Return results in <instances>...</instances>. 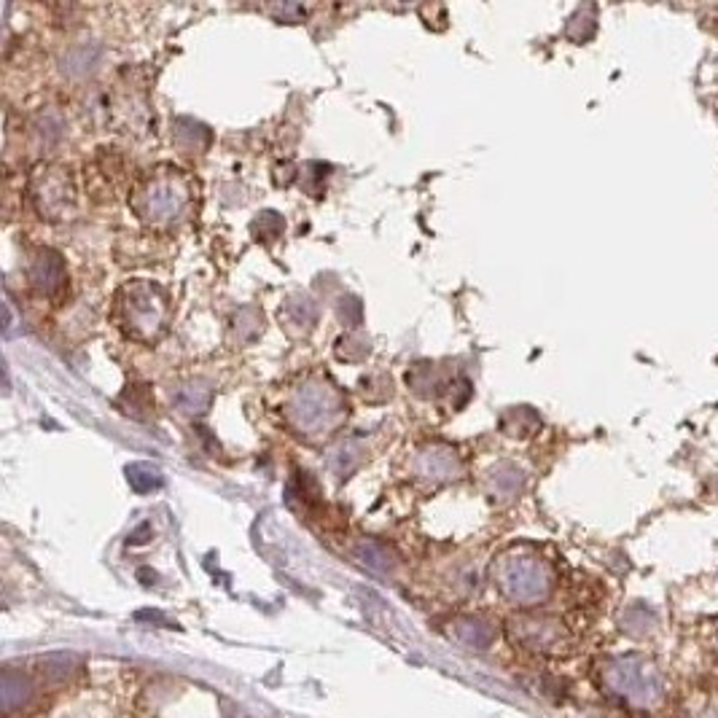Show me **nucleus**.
I'll return each mask as SVG.
<instances>
[{"label": "nucleus", "instance_id": "obj_2", "mask_svg": "<svg viewBox=\"0 0 718 718\" xmlns=\"http://www.w3.org/2000/svg\"><path fill=\"white\" fill-rule=\"evenodd\" d=\"M124 299V323L132 331V337H154L156 331L165 323V296L156 286L148 283H135L127 291Z\"/></svg>", "mask_w": 718, "mask_h": 718}, {"label": "nucleus", "instance_id": "obj_13", "mask_svg": "<svg viewBox=\"0 0 718 718\" xmlns=\"http://www.w3.org/2000/svg\"><path fill=\"white\" fill-rule=\"evenodd\" d=\"M253 229H256V234H261V240H275L283 232V218L277 216V213H264L253 224Z\"/></svg>", "mask_w": 718, "mask_h": 718}, {"label": "nucleus", "instance_id": "obj_8", "mask_svg": "<svg viewBox=\"0 0 718 718\" xmlns=\"http://www.w3.org/2000/svg\"><path fill=\"white\" fill-rule=\"evenodd\" d=\"M103 57V49L97 44H78L73 46L68 54H65V60H62V70L68 73V76L78 78L89 73V70H95V65L100 62Z\"/></svg>", "mask_w": 718, "mask_h": 718}, {"label": "nucleus", "instance_id": "obj_10", "mask_svg": "<svg viewBox=\"0 0 718 718\" xmlns=\"http://www.w3.org/2000/svg\"><path fill=\"white\" fill-rule=\"evenodd\" d=\"M493 490L501 495H514L525 482V474L514 463H501V466L493 468Z\"/></svg>", "mask_w": 718, "mask_h": 718}, {"label": "nucleus", "instance_id": "obj_5", "mask_svg": "<svg viewBox=\"0 0 718 718\" xmlns=\"http://www.w3.org/2000/svg\"><path fill=\"white\" fill-rule=\"evenodd\" d=\"M30 283L35 286L38 294L54 296L65 283V264H62L60 253L41 251L30 264Z\"/></svg>", "mask_w": 718, "mask_h": 718}, {"label": "nucleus", "instance_id": "obj_9", "mask_svg": "<svg viewBox=\"0 0 718 718\" xmlns=\"http://www.w3.org/2000/svg\"><path fill=\"white\" fill-rule=\"evenodd\" d=\"M162 471L151 463H132L127 466V482L132 485L135 493H151V490H159L162 487Z\"/></svg>", "mask_w": 718, "mask_h": 718}, {"label": "nucleus", "instance_id": "obj_11", "mask_svg": "<svg viewBox=\"0 0 718 718\" xmlns=\"http://www.w3.org/2000/svg\"><path fill=\"white\" fill-rule=\"evenodd\" d=\"M315 318H318V310H315L312 299H307V296L288 299V304H286V321L288 323H299V326L304 323V326L310 329L312 323H315Z\"/></svg>", "mask_w": 718, "mask_h": 718}, {"label": "nucleus", "instance_id": "obj_4", "mask_svg": "<svg viewBox=\"0 0 718 718\" xmlns=\"http://www.w3.org/2000/svg\"><path fill=\"white\" fill-rule=\"evenodd\" d=\"M33 197L38 199V208L46 216H62V210L68 208L73 199V186L70 178L62 170H38L33 175Z\"/></svg>", "mask_w": 718, "mask_h": 718}, {"label": "nucleus", "instance_id": "obj_1", "mask_svg": "<svg viewBox=\"0 0 718 718\" xmlns=\"http://www.w3.org/2000/svg\"><path fill=\"white\" fill-rule=\"evenodd\" d=\"M345 415V401L326 382H307L288 401L291 423L304 433H318Z\"/></svg>", "mask_w": 718, "mask_h": 718}, {"label": "nucleus", "instance_id": "obj_12", "mask_svg": "<svg viewBox=\"0 0 718 718\" xmlns=\"http://www.w3.org/2000/svg\"><path fill=\"white\" fill-rule=\"evenodd\" d=\"M358 460H361V450H358L353 442H342L337 450H331L329 466L334 468L337 474H350Z\"/></svg>", "mask_w": 718, "mask_h": 718}, {"label": "nucleus", "instance_id": "obj_6", "mask_svg": "<svg viewBox=\"0 0 718 718\" xmlns=\"http://www.w3.org/2000/svg\"><path fill=\"white\" fill-rule=\"evenodd\" d=\"M417 474L425 479H452L460 474L458 455L447 447H431L417 455Z\"/></svg>", "mask_w": 718, "mask_h": 718}, {"label": "nucleus", "instance_id": "obj_7", "mask_svg": "<svg viewBox=\"0 0 718 718\" xmlns=\"http://www.w3.org/2000/svg\"><path fill=\"white\" fill-rule=\"evenodd\" d=\"M173 401L175 407L186 412V415H202L210 407V401H213V390L208 385H202V382H189V385L175 390Z\"/></svg>", "mask_w": 718, "mask_h": 718}, {"label": "nucleus", "instance_id": "obj_3", "mask_svg": "<svg viewBox=\"0 0 718 718\" xmlns=\"http://www.w3.org/2000/svg\"><path fill=\"white\" fill-rule=\"evenodd\" d=\"M186 199H189V191L178 175H159L148 183L135 208L146 221L159 224V221H173L186 205Z\"/></svg>", "mask_w": 718, "mask_h": 718}]
</instances>
